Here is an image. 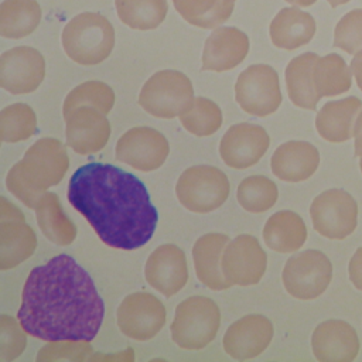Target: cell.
Segmentation results:
<instances>
[{
	"label": "cell",
	"instance_id": "obj_23",
	"mask_svg": "<svg viewBox=\"0 0 362 362\" xmlns=\"http://www.w3.org/2000/svg\"><path fill=\"white\" fill-rule=\"evenodd\" d=\"M229 238L225 233H205L198 238L192 247L194 267L198 280L211 290H226L232 287L222 272V255L229 243Z\"/></svg>",
	"mask_w": 362,
	"mask_h": 362
},
{
	"label": "cell",
	"instance_id": "obj_43",
	"mask_svg": "<svg viewBox=\"0 0 362 362\" xmlns=\"http://www.w3.org/2000/svg\"><path fill=\"white\" fill-rule=\"evenodd\" d=\"M293 6H298V7H310L313 6L317 0H284Z\"/></svg>",
	"mask_w": 362,
	"mask_h": 362
},
{
	"label": "cell",
	"instance_id": "obj_42",
	"mask_svg": "<svg viewBox=\"0 0 362 362\" xmlns=\"http://www.w3.org/2000/svg\"><path fill=\"white\" fill-rule=\"evenodd\" d=\"M354 139H355V156H362V110L356 117L355 129H354Z\"/></svg>",
	"mask_w": 362,
	"mask_h": 362
},
{
	"label": "cell",
	"instance_id": "obj_31",
	"mask_svg": "<svg viewBox=\"0 0 362 362\" xmlns=\"http://www.w3.org/2000/svg\"><path fill=\"white\" fill-rule=\"evenodd\" d=\"M177 13L198 28H216L233 11L235 0H173Z\"/></svg>",
	"mask_w": 362,
	"mask_h": 362
},
{
	"label": "cell",
	"instance_id": "obj_38",
	"mask_svg": "<svg viewBox=\"0 0 362 362\" xmlns=\"http://www.w3.org/2000/svg\"><path fill=\"white\" fill-rule=\"evenodd\" d=\"M25 331L20 321L3 314L0 317V362H8L23 354L27 345Z\"/></svg>",
	"mask_w": 362,
	"mask_h": 362
},
{
	"label": "cell",
	"instance_id": "obj_7",
	"mask_svg": "<svg viewBox=\"0 0 362 362\" xmlns=\"http://www.w3.org/2000/svg\"><path fill=\"white\" fill-rule=\"evenodd\" d=\"M230 184L223 171L212 165H194L178 178L175 194L180 204L191 212L208 214L225 204Z\"/></svg>",
	"mask_w": 362,
	"mask_h": 362
},
{
	"label": "cell",
	"instance_id": "obj_30",
	"mask_svg": "<svg viewBox=\"0 0 362 362\" xmlns=\"http://www.w3.org/2000/svg\"><path fill=\"white\" fill-rule=\"evenodd\" d=\"M352 69L339 54L318 57L313 68V82L320 98H331L351 89Z\"/></svg>",
	"mask_w": 362,
	"mask_h": 362
},
{
	"label": "cell",
	"instance_id": "obj_14",
	"mask_svg": "<svg viewBox=\"0 0 362 362\" xmlns=\"http://www.w3.org/2000/svg\"><path fill=\"white\" fill-rule=\"evenodd\" d=\"M221 266L232 286H253L264 276L267 255L255 236L239 235L226 245Z\"/></svg>",
	"mask_w": 362,
	"mask_h": 362
},
{
	"label": "cell",
	"instance_id": "obj_6",
	"mask_svg": "<svg viewBox=\"0 0 362 362\" xmlns=\"http://www.w3.org/2000/svg\"><path fill=\"white\" fill-rule=\"evenodd\" d=\"M194 100L191 79L175 69H163L153 74L143 85L139 105L151 116L174 119Z\"/></svg>",
	"mask_w": 362,
	"mask_h": 362
},
{
	"label": "cell",
	"instance_id": "obj_18",
	"mask_svg": "<svg viewBox=\"0 0 362 362\" xmlns=\"http://www.w3.org/2000/svg\"><path fill=\"white\" fill-rule=\"evenodd\" d=\"M147 283L165 297L177 294L188 281V266L182 249L173 243L156 247L144 266Z\"/></svg>",
	"mask_w": 362,
	"mask_h": 362
},
{
	"label": "cell",
	"instance_id": "obj_1",
	"mask_svg": "<svg viewBox=\"0 0 362 362\" xmlns=\"http://www.w3.org/2000/svg\"><path fill=\"white\" fill-rule=\"evenodd\" d=\"M103 315L105 304L93 280L62 253L30 272L17 320L28 335L42 341L90 342Z\"/></svg>",
	"mask_w": 362,
	"mask_h": 362
},
{
	"label": "cell",
	"instance_id": "obj_45",
	"mask_svg": "<svg viewBox=\"0 0 362 362\" xmlns=\"http://www.w3.org/2000/svg\"><path fill=\"white\" fill-rule=\"evenodd\" d=\"M359 168H361V173H362V156L359 157Z\"/></svg>",
	"mask_w": 362,
	"mask_h": 362
},
{
	"label": "cell",
	"instance_id": "obj_13",
	"mask_svg": "<svg viewBox=\"0 0 362 362\" xmlns=\"http://www.w3.org/2000/svg\"><path fill=\"white\" fill-rule=\"evenodd\" d=\"M170 153L167 139L156 129L139 126L123 133L116 143V158L139 171H154Z\"/></svg>",
	"mask_w": 362,
	"mask_h": 362
},
{
	"label": "cell",
	"instance_id": "obj_35",
	"mask_svg": "<svg viewBox=\"0 0 362 362\" xmlns=\"http://www.w3.org/2000/svg\"><path fill=\"white\" fill-rule=\"evenodd\" d=\"M37 133V116L27 103H13L0 112V136L4 143H17Z\"/></svg>",
	"mask_w": 362,
	"mask_h": 362
},
{
	"label": "cell",
	"instance_id": "obj_27",
	"mask_svg": "<svg viewBox=\"0 0 362 362\" xmlns=\"http://www.w3.org/2000/svg\"><path fill=\"white\" fill-rule=\"evenodd\" d=\"M318 55L315 52H304L294 57L286 66V86L290 100L294 106L315 110L320 96L313 82V68Z\"/></svg>",
	"mask_w": 362,
	"mask_h": 362
},
{
	"label": "cell",
	"instance_id": "obj_15",
	"mask_svg": "<svg viewBox=\"0 0 362 362\" xmlns=\"http://www.w3.org/2000/svg\"><path fill=\"white\" fill-rule=\"evenodd\" d=\"M45 78V59L33 47L7 49L0 57V86L13 93L34 92Z\"/></svg>",
	"mask_w": 362,
	"mask_h": 362
},
{
	"label": "cell",
	"instance_id": "obj_11",
	"mask_svg": "<svg viewBox=\"0 0 362 362\" xmlns=\"http://www.w3.org/2000/svg\"><path fill=\"white\" fill-rule=\"evenodd\" d=\"M117 325L120 331L136 341L154 338L165 324V307L153 294L139 291L123 298L117 307Z\"/></svg>",
	"mask_w": 362,
	"mask_h": 362
},
{
	"label": "cell",
	"instance_id": "obj_29",
	"mask_svg": "<svg viewBox=\"0 0 362 362\" xmlns=\"http://www.w3.org/2000/svg\"><path fill=\"white\" fill-rule=\"evenodd\" d=\"M41 21L37 0H3L0 4V34L18 40L30 35Z\"/></svg>",
	"mask_w": 362,
	"mask_h": 362
},
{
	"label": "cell",
	"instance_id": "obj_5",
	"mask_svg": "<svg viewBox=\"0 0 362 362\" xmlns=\"http://www.w3.org/2000/svg\"><path fill=\"white\" fill-rule=\"evenodd\" d=\"M221 325L218 304L205 296H192L181 301L171 322V339L182 349L198 351L211 344Z\"/></svg>",
	"mask_w": 362,
	"mask_h": 362
},
{
	"label": "cell",
	"instance_id": "obj_28",
	"mask_svg": "<svg viewBox=\"0 0 362 362\" xmlns=\"http://www.w3.org/2000/svg\"><path fill=\"white\" fill-rule=\"evenodd\" d=\"M37 223L42 235L59 246L71 245L76 238V226L62 211L59 198L54 192H45L35 206Z\"/></svg>",
	"mask_w": 362,
	"mask_h": 362
},
{
	"label": "cell",
	"instance_id": "obj_17",
	"mask_svg": "<svg viewBox=\"0 0 362 362\" xmlns=\"http://www.w3.org/2000/svg\"><path fill=\"white\" fill-rule=\"evenodd\" d=\"M66 144L78 154L100 151L110 137V123L102 112L90 106H79L64 116Z\"/></svg>",
	"mask_w": 362,
	"mask_h": 362
},
{
	"label": "cell",
	"instance_id": "obj_37",
	"mask_svg": "<svg viewBox=\"0 0 362 362\" xmlns=\"http://www.w3.org/2000/svg\"><path fill=\"white\" fill-rule=\"evenodd\" d=\"M334 45L352 55L362 49V8H354L339 18L334 30Z\"/></svg>",
	"mask_w": 362,
	"mask_h": 362
},
{
	"label": "cell",
	"instance_id": "obj_36",
	"mask_svg": "<svg viewBox=\"0 0 362 362\" xmlns=\"http://www.w3.org/2000/svg\"><path fill=\"white\" fill-rule=\"evenodd\" d=\"M115 105L113 89L100 81H86L75 86L65 98L62 105L64 116L79 106H90L107 115Z\"/></svg>",
	"mask_w": 362,
	"mask_h": 362
},
{
	"label": "cell",
	"instance_id": "obj_33",
	"mask_svg": "<svg viewBox=\"0 0 362 362\" xmlns=\"http://www.w3.org/2000/svg\"><path fill=\"white\" fill-rule=\"evenodd\" d=\"M182 127L197 137L214 134L222 126L219 106L208 98H194L191 105L178 116Z\"/></svg>",
	"mask_w": 362,
	"mask_h": 362
},
{
	"label": "cell",
	"instance_id": "obj_12",
	"mask_svg": "<svg viewBox=\"0 0 362 362\" xmlns=\"http://www.w3.org/2000/svg\"><path fill=\"white\" fill-rule=\"evenodd\" d=\"M0 270H8L27 260L37 247V236L24 214L6 197L0 198Z\"/></svg>",
	"mask_w": 362,
	"mask_h": 362
},
{
	"label": "cell",
	"instance_id": "obj_4",
	"mask_svg": "<svg viewBox=\"0 0 362 362\" xmlns=\"http://www.w3.org/2000/svg\"><path fill=\"white\" fill-rule=\"evenodd\" d=\"M65 54L85 66L103 62L115 47L112 23L95 11H83L71 18L61 34Z\"/></svg>",
	"mask_w": 362,
	"mask_h": 362
},
{
	"label": "cell",
	"instance_id": "obj_32",
	"mask_svg": "<svg viewBox=\"0 0 362 362\" xmlns=\"http://www.w3.org/2000/svg\"><path fill=\"white\" fill-rule=\"evenodd\" d=\"M117 17L133 30L157 28L168 11L167 0H115Z\"/></svg>",
	"mask_w": 362,
	"mask_h": 362
},
{
	"label": "cell",
	"instance_id": "obj_16",
	"mask_svg": "<svg viewBox=\"0 0 362 362\" xmlns=\"http://www.w3.org/2000/svg\"><path fill=\"white\" fill-rule=\"evenodd\" d=\"M270 137L267 132L253 123L230 126L219 143V154L223 163L235 170L255 165L267 151Z\"/></svg>",
	"mask_w": 362,
	"mask_h": 362
},
{
	"label": "cell",
	"instance_id": "obj_40",
	"mask_svg": "<svg viewBox=\"0 0 362 362\" xmlns=\"http://www.w3.org/2000/svg\"><path fill=\"white\" fill-rule=\"evenodd\" d=\"M348 274L354 287L362 291V246L352 255L348 264Z\"/></svg>",
	"mask_w": 362,
	"mask_h": 362
},
{
	"label": "cell",
	"instance_id": "obj_22",
	"mask_svg": "<svg viewBox=\"0 0 362 362\" xmlns=\"http://www.w3.org/2000/svg\"><path fill=\"white\" fill-rule=\"evenodd\" d=\"M320 153L308 141L290 140L280 144L272 158V173L281 181L300 182L310 178L318 168Z\"/></svg>",
	"mask_w": 362,
	"mask_h": 362
},
{
	"label": "cell",
	"instance_id": "obj_20",
	"mask_svg": "<svg viewBox=\"0 0 362 362\" xmlns=\"http://www.w3.org/2000/svg\"><path fill=\"white\" fill-rule=\"evenodd\" d=\"M355 328L344 320H327L311 335V349L320 362H352L359 354Z\"/></svg>",
	"mask_w": 362,
	"mask_h": 362
},
{
	"label": "cell",
	"instance_id": "obj_2",
	"mask_svg": "<svg viewBox=\"0 0 362 362\" xmlns=\"http://www.w3.org/2000/svg\"><path fill=\"white\" fill-rule=\"evenodd\" d=\"M66 195L99 239L113 249H139L156 230L158 212L146 185L116 165L95 161L79 167L69 178Z\"/></svg>",
	"mask_w": 362,
	"mask_h": 362
},
{
	"label": "cell",
	"instance_id": "obj_8",
	"mask_svg": "<svg viewBox=\"0 0 362 362\" xmlns=\"http://www.w3.org/2000/svg\"><path fill=\"white\" fill-rule=\"evenodd\" d=\"M332 279V263L320 250L308 249L291 256L283 269L281 280L286 291L298 300L320 297Z\"/></svg>",
	"mask_w": 362,
	"mask_h": 362
},
{
	"label": "cell",
	"instance_id": "obj_39",
	"mask_svg": "<svg viewBox=\"0 0 362 362\" xmlns=\"http://www.w3.org/2000/svg\"><path fill=\"white\" fill-rule=\"evenodd\" d=\"M92 348L86 341H51L40 349L37 361H85Z\"/></svg>",
	"mask_w": 362,
	"mask_h": 362
},
{
	"label": "cell",
	"instance_id": "obj_21",
	"mask_svg": "<svg viewBox=\"0 0 362 362\" xmlns=\"http://www.w3.org/2000/svg\"><path fill=\"white\" fill-rule=\"evenodd\" d=\"M249 37L236 27H218L205 40L202 71L225 72L236 68L249 52Z\"/></svg>",
	"mask_w": 362,
	"mask_h": 362
},
{
	"label": "cell",
	"instance_id": "obj_26",
	"mask_svg": "<svg viewBox=\"0 0 362 362\" xmlns=\"http://www.w3.org/2000/svg\"><path fill=\"white\" fill-rule=\"evenodd\" d=\"M263 239L274 252L293 253L307 240V226L303 218L293 211H279L264 223Z\"/></svg>",
	"mask_w": 362,
	"mask_h": 362
},
{
	"label": "cell",
	"instance_id": "obj_34",
	"mask_svg": "<svg viewBox=\"0 0 362 362\" xmlns=\"http://www.w3.org/2000/svg\"><path fill=\"white\" fill-rule=\"evenodd\" d=\"M279 189L274 181L264 175H250L240 181L236 199L243 209L252 214L269 211L277 201Z\"/></svg>",
	"mask_w": 362,
	"mask_h": 362
},
{
	"label": "cell",
	"instance_id": "obj_10",
	"mask_svg": "<svg viewBox=\"0 0 362 362\" xmlns=\"http://www.w3.org/2000/svg\"><path fill=\"white\" fill-rule=\"evenodd\" d=\"M310 216L321 236L342 240L356 229L358 204L345 189H327L313 199Z\"/></svg>",
	"mask_w": 362,
	"mask_h": 362
},
{
	"label": "cell",
	"instance_id": "obj_24",
	"mask_svg": "<svg viewBox=\"0 0 362 362\" xmlns=\"http://www.w3.org/2000/svg\"><path fill=\"white\" fill-rule=\"evenodd\" d=\"M362 110V100L348 96L339 100L327 102L315 116L318 134L329 143H344L354 137L358 115Z\"/></svg>",
	"mask_w": 362,
	"mask_h": 362
},
{
	"label": "cell",
	"instance_id": "obj_25",
	"mask_svg": "<svg viewBox=\"0 0 362 362\" xmlns=\"http://www.w3.org/2000/svg\"><path fill=\"white\" fill-rule=\"evenodd\" d=\"M317 30L314 17L297 7L281 8L269 25L270 40L274 47L293 51L308 44Z\"/></svg>",
	"mask_w": 362,
	"mask_h": 362
},
{
	"label": "cell",
	"instance_id": "obj_3",
	"mask_svg": "<svg viewBox=\"0 0 362 362\" xmlns=\"http://www.w3.org/2000/svg\"><path fill=\"white\" fill-rule=\"evenodd\" d=\"M69 157L62 141L44 137L31 144L23 160L7 173V189L27 208L35 209L49 187L59 184L68 171Z\"/></svg>",
	"mask_w": 362,
	"mask_h": 362
},
{
	"label": "cell",
	"instance_id": "obj_19",
	"mask_svg": "<svg viewBox=\"0 0 362 362\" xmlns=\"http://www.w3.org/2000/svg\"><path fill=\"white\" fill-rule=\"evenodd\" d=\"M272 321L260 314H250L236 320L226 329L222 344L225 352L238 361L260 355L273 339Z\"/></svg>",
	"mask_w": 362,
	"mask_h": 362
},
{
	"label": "cell",
	"instance_id": "obj_9",
	"mask_svg": "<svg viewBox=\"0 0 362 362\" xmlns=\"http://www.w3.org/2000/svg\"><path fill=\"white\" fill-rule=\"evenodd\" d=\"M235 99L252 116L266 117L274 113L283 100L276 69L267 64L247 66L235 82Z\"/></svg>",
	"mask_w": 362,
	"mask_h": 362
},
{
	"label": "cell",
	"instance_id": "obj_44",
	"mask_svg": "<svg viewBox=\"0 0 362 362\" xmlns=\"http://www.w3.org/2000/svg\"><path fill=\"white\" fill-rule=\"evenodd\" d=\"M327 1H328V4H329L332 8H335V7H339V6H342V4L349 3L351 0H327Z\"/></svg>",
	"mask_w": 362,
	"mask_h": 362
},
{
	"label": "cell",
	"instance_id": "obj_41",
	"mask_svg": "<svg viewBox=\"0 0 362 362\" xmlns=\"http://www.w3.org/2000/svg\"><path fill=\"white\" fill-rule=\"evenodd\" d=\"M351 69H352V74H354L358 88L362 90V49L354 55V58L351 61Z\"/></svg>",
	"mask_w": 362,
	"mask_h": 362
}]
</instances>
